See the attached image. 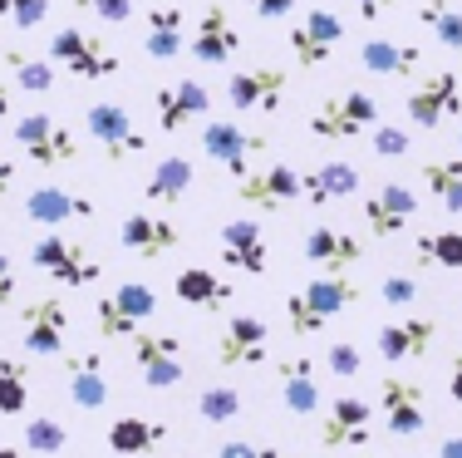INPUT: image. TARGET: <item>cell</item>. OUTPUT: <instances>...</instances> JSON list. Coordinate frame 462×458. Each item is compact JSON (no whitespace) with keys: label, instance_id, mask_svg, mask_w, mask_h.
<instances>
[{"label":"cell","instance_id":"32","mask_svg":"<svg viewBox=\"0 0 462 458\" xmlns=\"http://www.w3.org/2000/svg\"><path fill=\"white\" fill-rule=\"evenodd\" d=\"M359 64L383 79H413L423 70V45H399V40H365Z\"/></svg>","mask_w":462,"mask_h":458},{"label":"cell","instance_id":"49","mask_svg":"<svg viewBox=\"0 0 462 458\" xmlns=\"http://www.w3.org/2000/svg\"><path fill=\"white\" fill-rule=\"evenodd\" d=\"M349 5H355L359 20H383L393 10V0H349Z\"/></svg>","mask_w":462,"mask_h":458},{"label":"cell","instance_id":"37","mask_svg":"<svg viewBox=\"0 0 462 458\" xmlns=\"http://www.w3.org/2000/svg\"><path fill=\"white\" fill-rule=\"evenodd\" d=\"M418 266H438V271H462V232H423L413 242Z\"/></svg>","mask_w":462,"mask_h":458},{"label":"cell","instance_id":"3","mask_svg":"<svg viewBox=\"0 0 462 458\" xmlns=\"http://www.w3.org/2000/svg\"><path fill=\"white\" fill-rule=\"evenodd\" d=\"M152 315H158V291L148 281H124L118 291L94 301V325L104 341H134Z\"/></svg>","mask_w":462,"mask_h":458},{"label":"cell","instance_id":"56","mask_svg":"<svg viewBox=\"0 0 462 458\" xmlns=\"http://www.w3.org/2000/svg\"><path fill=\"white\" fill-rule=\"evenodd\" d=\"M457 153H462V128H457Z\"/></svg>","mask_w":462,"mask_h":458},{"label":"cell","instance_id":"36","mask_svg":"<svg viewBox=\"0 0 462 458\" xmlns=\"http://www.w3.org/2000/svg\"><path fill=\"white\" fill-rule=\"evenodd\" d=\"M418 25L433 35V45L462 54V10L453 0H423V5H418Z\"/></svg>","mask_w":462,"mask_h":458},{"label":"cell","instance_id":"11","mask_svg":"<svg viewBox=\"0 0 462 458\" xmlns=\"http://www.w3.org/2000/svg\"><path fill=\"white\" fill-rule=\"evenodd\" d=\"M266 134H251V128L231 124V118H212V124L202 128V153L217 163V168H226L231 178H241V173L256 168V158L266 153Z\"/></svg>","mask_w":462,"mask_h":458},{"label":"cell","instance_id":"38","mask_svg":"<svg viewBox=\"0 0 462 458\" xmlns=\"http://www.w3.org/2000/svg\"><path fill=\"white\" fill-rule=\"evenodd\" d=\"M30 405V365L20 355H0V414H25Z\"/></svg>","mask_w":462,"mask_h":458},{"label":"cell","instance_id":"6","mask_svg":"<svg viewBox=\"0 0 462 458\" xmlns=\"http://www.w3.org/2000/svg\"><path fill=\"white\" fill-rule=\"evenodd\" d=\"M84 134H89L98 148H104V158H108V163L143 158V153L152 148V138L134 124V114H128L124 104H108V99L89 104V114H84Z\"/></svg>","mask_w":462,"mask_h":458},{"label":"cell","instance_id":"1","mask_svg":"<svg viewBox=\"0 0 462 458\" xmlns=\"http://www.w3.org/2000/svg\"><path fill=\"white\" fill-rule=\"evenodd\" d=\"M359 301V286L345 276V271H325V276H315L310 286L291 291L285 296V325H291L295 341H310V335H320L329 321H335L339 311H349V305Z\"/></svg>","mask_w":462,"mask_h":458},{"label":"cell","instance_id":"29","mask_svg":"<svg viewBox=\"0 0 462 458\" xmlns=\"http://www.w3.org/2000/svg\"><path fill=\"white\" fill-rule=\"evenodd\" d=\"M192 182H197L192 158H182V153L158 158V163H152V173H148V182H143V202H152V207H178V202H187Z\"/></svg>","mask_w":462,"mask_h":458},{"label":"cell","instance_id":"45","mask_svg":"<svg viewBox=\"0 0 462 458\" xmlns=\"http://www.w3.org/2000/svg\"><path fill=\"white\" fill-rule=\"evenodd\" d=\"M379 296L383 305H413L418 296H423V286H418V276H383V286H379Z\"/></svg>","mask_w":462,"mask_h":458},{"label":"cell","instance_id":"12","mask_svg":"<svg viewBox=\"0 0 462 458\" xmlns=\"http://www.w3.org/2000/svg\"><path fill=\"white\" fill-rule=\"evenodd\" d=\"M271 360V325L261 315H231L217 335V365L226 369H256Z\"/></svg>","mask_w":462,"mask_h":458},{"label":"cell","instance_id":"31","mask_svg":"<svg viewBox=\"0 0 462 458\" xmlns=\"http://www.w3.org/2000/svg\"><path fill=\"white\" fill-rule=\"evenodd\" d=\"M355 192H359V168L345 158H335V163H325V168H315L300 178V198L310 207H329L339 198H355Z\"/></svg>","mask_w":462,"mask_h":458},{"label":"cell","instance_id":"52","mask_svg":"<svg viewBox=\"0 0 462 458\" xmlns=\"http://www.w3.org/2000/svg\"><path fill=\"white\" fill-rule=\"evenodd\" d=\"M438 458H462V434H453V439L438 444Z\"/></svg>","mask_w":462,"mask_h":458},{"label":"cell","instance_id":"43","mask_svg":"<svg viewBox=\"0 0 462 458\" xmlns=\"http://www.w3.org/2000/svg\"><path fill=\"white\" fill-rule=\"evenodd\" d=\"M369 144H374L379 158H403V153L413 148V134H409V128H399V124H374Z\"/></svg>","mask_w":462,"mask_h":458},{"label":"cell","instance_id":"21","mask_svg":"<svg viewBox=\"0 0 462 458\" xmlns=\"http://www.w3.org/2000/svg\"><path fill=\"white\" fill-rule=\"evenodd\" d=\"M379 405H383V419H389V434H399V439H413L428 424V399H423V385H418V379L389 375L379 385Z\"/></svg>","mask_w":462,"mask_h":458},{"label":"cell","instance_id":"5","mask_svg":"<svg viewBox=\"0 0 462 458\" xmlns=\"http://www.w3.org/2000/svg\"><path fill=\"white\" fill-rule=\"evenodd\" d=\"M15 148L25 153L35 168H69L79 163V138H74L69 124H60L54 114H20L15 128H10Z\"/></svg>","mask_w":462,"mask_h":458},{"label":"cell","instance_id":"46","mask_svg":"<svg viewBox=\"0 0 462 458\" xmlns=\"http://www.w3.org/2000/svg\"><path fill=\"white\" fill-rule=\"evenodd\" d=\"M217 458H281V449H266V444H251V439H226Z\"/></svg>","mask_w":462,"mask_h":458},{"label":"cell","instance_id":"13","mask_svg":"<svg viewBox=\"0 0 462 458\" xmlns=\"http://www.w3.org/2000/svg\"><path fill=\"white\" fill-rule=\"evenodd\" d=\"M20 341H25V355L54 360L64 355V341H69V311H64L60 296H40L20 311Z\"/></svg>","mask_w":462,"mask_h":458},{"label":"cell","instance_id":"26","mask_svg":"<svg viewBox=\"0 0 462 458\" xmlns=\"http://www.w3.org/2000/svg\"><path fill=\"white\" fill-rule=\"evenodd\" d=\"M369 419H374V409L359 395H339L335 405H329L325 424H320V444H325V449H349V444H365L369 439Z\"/></svg>","mask_w":462,"mask_h":458},{"label":"cell","instance_id":"35","mask_svg":"<svg viewBox=\"0 0 462 458\" xmlns=\"http://www.w3.org/2000/svg\"><path fill=\"white\" fill-rule=\"evenodd\" d=\"M104 439H108V449H114V453L138 458V453H148L152 444L168 439V424H152V419H138V414H128V419H114V429H108Z\"/></svg>","mask_w":462,"mask_h":458},{"label":"cell","instance_id":"18","mask_svg":"<svg viewBox=\"0 0 462 458\" xmlns=\"http://www.w3.org/2000/svg\"><path fill=\"white\" fill-rule=\"evenodd\" d=\"M187 50H192L197 64H226L231 54L241 50V30H236V20H231V10L207 5L202 15H197L192 35H187Z\"/></svg>","mask_w":462,"mask_h":458},{"label":"cell","instance_id":"22","mask_svg":"<svg viewBox=\"0 0 462 458\" xmlns=\"http://www.w3.org/2000/svg\"><path fill=\"white\" fill-rule=\"evenodd\" d=\"M25 217L40 227H64V222H89V217H98V207L79 192L60 188V182H40V188L25 192Z\"/></svg>","mask_w":462,"mask_h":458},{"label":"cell","instance_id":"41","mask_svg":"<svg viewBox=\"0 0 462 458\" xmlns=\"http://www.w3.org/2000/svg\"><path fill=\"white\" fill-rule=\"evenodd\" d=\"M0 15L15 30H40L50 20V0H0Z\"/></svg>","mask_w":462,"mask_h":458},{"label":"cell","instance_id":"42","mask_svg":"<svg viewBox=\"0 0 462 458\" xmlns=\"http://www.w3.org/2000/svg\"><path fill=\"white\" fill-rule=\"evenodd\" d=\"M79 15H94L98 25H128L134 20V0H74Z\"/></svg>","mask_w":462,"mask_h":458},{"label":"cell","instance_id":"30","mask_svg":"<svg viewBox=\"0 0 462 458\" xmlns=\"http://www.w3.org/2000/svg\"><path fill=\"white\" fill-rule=\"evenodd\" d=\"M172 291H178V301L192 305V311H226L231 305V281L217 276L212 266H182L178 281H172Z\"/></svg>","mask_w":462,"mask_h":458},{"label":"cell","instance_id":"15","mask_svg":"<svg viewBox=\"0 0 462 458\" xmlns=\"http://www.w3.org/2000/svg\"><path fill=\"white\" fill-rule=\"evenodd\" d=\"M118 242H124V252H134L138 261H162L168 252L182 247V227L162 212H128L124 222H118Z\"/></svg>","mask_w":462,"mask_h":458},{"label":"cell","instance_id":"25","mask_svg":"<svg viewBox=\"0 0 462 458\" xmlns=\"http://www.w3.org/2000/svg\"><path fill=\"white\" fill-rule=\"evenodd\" d=\"M64 379H69V399L79 409H104L108 405V365L104 351H79L64 360Z\"/></svg>","mask_w":462,"mask_h":458},{"label":"cell","instance_id":"50","mask_svg":"<svg viewBox=\"0 0 462 458\" xmlns=\"http://www.w3.org/2000/svg\"><path fill=\"white\" fill-rule=\"evenodd\" d=\"M448 395H453V405H462V351L453 355V365H448Z\"/></svg>","mask_w":462,"mask_h":458},{"label":"cell","instance_id":"40","mask_svg":"<svg viewBox=\"0 0 462 458\" xmlns=\"http://www.w3.org/2000/svg\"><path fill=\"white\" fill-rule=\"evenodd\" d=\"M64 444H69V429H64L60 419H50V414H40V419H30L25 424V449L30 453H60Z\"/></svg>","mask_w":462,"mask_h":458},{"label":"cell","instance_id":"14","mask_svg":"<svg viewBox=\"0 0 462 458\" xmlns=\"http://www.w3.org/2000/svg\"><path fill=\"white\" fill-rule=\"evenodd\" d=\"M236 198L251 207V212H281L300 198V173L291 163H266V168H251L236 178Z\"/></svg>","mask_w":462,"mask_h":458},{"label":"cell","instance_id":"48","mask_svg":"<svg viewBox=\"0 0 462 458\" xmlns=\"http://www.w3.org/2000/svg\"><path fill=\"white\" fill-rule=\"evenodd\" d=\"M246 5L256 10L261 20H285V15L295 10V0H246Z\"/></svg>","mask_w":462,"mask_h":458},{"label":"cell","instance_id":"10","mask_svg":"<svg viewBox=\"0 0 462 458\" xmlns=\"http://www.w3.org/2000/svg\"><path fill=\"white\" fill-rule=\"evenodd\" d=\"M285 89H291V74L276 64H246L226 79V99L236 114H281Z\"/></svg>","mask_w":462,"mask_h":458},{"label":"cell","instance_id":"8","mask_svg":"<svg viewBox=\"0 0 462 458\" xmlns=\"http://www.w3.org/2000/svg\"><path fill=\"white\" fill-rule=\"evenodd\" d=\"M403 108H409V124L413 128H443L453 124V118L462 114V74L457 70H433L423 84L403 99Z\"/></svg>","mask_w":462,"mask_h":458},{"label":"cell","instance_id":"53","mask_svg":"<svg viewBox=\"0 0 462 458\" xmlns=\"http://www.w3.org/2000/svg\"><path fill=\"white\" fill-rule=\"evenodd\" d=\"M5 118H10V89L0 84V134H5Z\"/></svg>","mask_w":462,"mask_h":458},{"label":"cell","instance_id":"47","mask_svg":"<svg viewBox=\"0 0 462 458\" xmlns=\"http://www.w3.org/2000/svg\"><path fill=\"white\" fill-rule=\"evenodd\" d=\"M20 291V276H15V261H10L5 252H0V305H10Z\"/></svg>","mask_w":462,"mask_h":458},{"label":"cell","instance_id":"39","mask_svg":"<svg viewBox=\"0 0 462 458\" xmlns=\"http://www.w3.org/2000/svg\"><path fill=\"white\" fill-rule=\"evenodd\" d=\"M236 414H241V389L207 385L202 395H197V419H202V424H231Z\"/></svg>","mask_w":462,"mask_h":458},{"label":"cell","instance_id":"27","mask_svg":"<svg viewBox=\"0 0 462 458\" xmlns=\"http://www.w3.org/2000/svg\"><path fill=\"white\" fill-rule=\"evenodd\" d=\"M187 35H192V25H187V10H178V5H158V10H148L143 50H148V60L168 64V60H178V54L187 50Z\"/></svg>","mask_w":462,"mask_h":458},{"label":"cell","instance_id":"16","mask_svg":"<svg viewBox=\"0 0 462 458\" xmlns=\"http://www.w3.org/2000/svg\"><path fill=\"white\" fill-rule=\"evenodd\" d=\"M413 217H418V198H413L409 182H383V188H374L365 198V227H369V237H379V242L409 232Z\"/></svg>","mask_w":462,"mask_h":458},{"label":"cell","instance_id":"20","mask_svg":"<svg viewBox=\"0 0 462 458\" xmlns=\"http://www.w3.org/2000/svg\"><path fill=\"white\" fill-rule=\"evenodd\" d=\"M207 108H212V94H207V84H197V79L162 84V89L152 94V118H158V134H182L192 118L207 114Z\"/></svg>","mask_w":462,"mask_h":458},{"label":"cell","instance_id":"55","mask_svg":"<svg viewBox=\"0 0 462 458\" xmlns=\"http://www.w3.org/2000/svg\"><path fill=\"white\" fill-rule=\"evenodd\" d=\"M365 458H389V453H365Z\"/></svg>","mask_w":462,"mask_h":458},{"label":"cell","instance_id":"51","mask_svg":"<svg viewBox=\"0 0 462 458\" xmlns=\"http://www.w3.org/2000/svg\"><path fill=\"white\" fill-rule=\"evenodd\" d=\"M10 188H15V163H10V158H0V198H5Z\"/></svg>","mask_w":462,"mask_h":458},{"label":"cell","instance_id":"4","mask_svg":"<svg viewBox=\"0 0 462 458\" xmlns=\"http://www.w3.org/2000/svg\"><path fill=\"white\" fill-rule=\"evenodd\" d=\"M50 60L60 64V70H69L74 79H89V84H104L114 79L118 70H124V60L114 54V45H104L98 35L79 25H64L50 35Z\"/></svg>","mask_w":462,"mask_h":458},{"label":"cell","instance_id":"2","mask_svg":"<svg viewBox=\"0 0 462 458\" xmlns=\"http://www.w3.org/2000/svg\"><path fill=\"white\" fill-rule=\"evenodd\" d=\"M379 124V99L369 89H339V94H320V104L310 108V134L325 144H355L369 138Z\"/></svg>","mask_w":462,"mask_h":458},{"label":"cell","instance_id":"17","mask_svg":"<svg viewBox=\"0 0 462 458\" xmlns=\"http://www.w3.org/2000/svg\"><path fill=\"white\" fill-rule=\"evenodd\" d=\"M339 40H345V20H339L335 10H325V5H315L300 25H291V54H295V64H305V70L325 64L329 54L339 50Z\"/></svg>","mask_w":462,"mask_h":458},{"label":"cell","instance_id":"19","mask_svg":"<svg viewBox=\"0 0 462 458\" xmlns=\"http://www.w3.org/2000/svg\"><path fill=\"white\" fill-rule=\"evenodd\" d=\"M222 261L231 271H246V276H266V266H271L266 227L256 217H231L222 227Z\"/></svg>","mask_w":462,"mask_h":458},{"label":"cell","instance_id":"34","mask_svg":"<svg viewBox=\"0 0 462 458\" xmlns=\"http://www.w3.org/2000/svg\"><path fill=\"white\" fill-rule=\"evenodd\" d=\"M423 188H428V198H433L443 212H462V158H428L423 168Z\"/></svg>","mask_w":462,"mask_h":458},{"label":"cell","instance_id":"7","mask_svg":"<svg viewBox=\"0 0 462 458\" xmlns=\"http://www.w3.org/2000/svg\"><path fill=\"white\" fill-rule=\"evenodd\" d=\"M30 261H35V271H45L54 286H64V291L94 286V281L104 276V266L94 261L89 247H84V242H69V237H60V232L40 237L35 252H30Z\"/></svg>","mask_w":462,"mask_h":458},{"label":"cell","instance_id":"33","mask_svg":"<svg viewBox=\"0 0 462 458\" xmlns=\"http://www.w3.org/2000/svg\"><path fill=\"white\" fill-rule=\"evenodd\" d=\"M0 64H5L10 79L25 94H50L54 89V60L50 54H30V50L10 45V50H0Z\"/></svg>","mask_w":462,"mask_h":458},{"label":"cell","instance_id":"9","mask_svg":"<svg viewBox=\"0 0 462 458\" xmlns=\"http://www.w3.org/2000/svg\"><path fill=\"white\" fill-rule=\"evenodd\" d=\"M134 365L148 389H172L187 379V360H182V335L172 331H138L134 335Z\"/></svg>","mask_w":462,"mask_h":458},{"label":"cell","instance_id":"28","mask_svg":"<svg viewBox=\"0 0 462 458\" xmlns=\"http://www.w3.org/2000/svg\"><path fill=\"white\" fill-rule=\"evenodd\" d=\"M276 379H281V399H285V409H291V414L310 419V414L320 409V379H315L310 355H285L276 365Z\"/></svg>","mask_w":462,"mask_h":458},{"label":"cell","instance_id":"44","mask_svg":"<svg viewBox=\"0 0 462 458\" xmlns=\"http://www.w3.org/2000/svg\"><path fill=\"white\" fill-rule=\"evenodd\" d=\"M325 365H329V375H339V379H355L359 369H365V355H359V345H349V341H335L325 351Z\"/></svg>","mask_w":462,"mask_h":458},{"label":"cell","instance_id":"24","mask_svg":"<svg viewBox=\"0 0 462 458\" xmlns=\"http://www.w3.org/2000/svg\"><path fill=\"white\" fill-rule=\"evenodd\" d=\"M300 252H305L310 266H320V271H349L359 257H365V242H359V237H349L345 227L320 222V227H310V232H305Z\"/></svg>","mask_w":462,"mask_h":458},{"label":"cell","instance_id":"23","mask_svg":"<svg viewBox=\"0 0 462 458\" xmlns=\"http://www.w3.org/2000/svg\"><path fill=\"white\" fill-rule=\"evenodd\" d=\"M433 335H438L433 315H403V321H383L379 335H374V345H379V355L389 360V365H399V360H423L428 345H433Z\"/></svg>","mask_w":462,"mask_h":458},{"label":"cell","instance_id":"54","mask_svg":"<svg viewBox=\"0 0 462 458\" xmlns=\"http://www.w3.org/2000/svg\"><path fill=\"white\" fill-rule=\"evenodd\" d=\"M0 458H25V449H0Z\"/></svg>","mask_w":462,"mask_h":458}]
</instances>
